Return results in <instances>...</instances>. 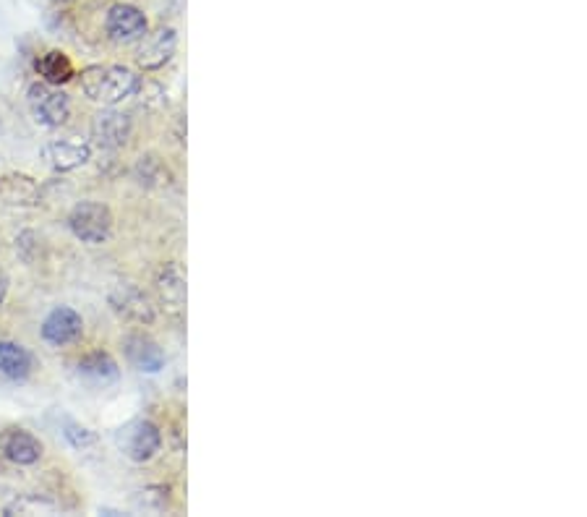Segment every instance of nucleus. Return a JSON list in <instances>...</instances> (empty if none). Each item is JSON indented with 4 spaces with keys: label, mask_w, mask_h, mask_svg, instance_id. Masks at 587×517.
<instances>
[{
    "label": "nucleus",
    "mask_w": 587,
    "mask_h": 517,
    "mask_svg": "<svg viewBox=\"0 0 587 517\" xmlns=\"http://www.w3.org/2000/svg\"><path fill=\"white\" fill-rule=\"evenodd\" d=\"M63 434H66L68 444H71V447H74V450H79V452L89 450V447H94V444H97L94 431L87 429V426H81V423L68 421L66 429H63Z\"/></svg>",
    "instance_id": "18"
},
{
    "label": "nucleus",
    "mask_w": 587,
    "mask_h": 517,
    "mask_svg": "<svg viewBox=\"0 0 587 517\" xmlns=\"http://www.w3.org/2000/svg\"><path fill=\"white\" fill-rule=\"evenodd\" d=\"M45 155L55 170L68 173V170H76V168H81L84 162H89V157H92V149H89V144H79V141L58 139V141H50V144H47Z\"/></svg>",
    "instance_id": "15"
},
{
    "label": "nucleus",
    "mask_w": 587,
    "mask_h": 517,
    "mask_svg": "<svg viewBox=\"0 0 587 517\" xmlns=\"http://www.w3.org/2000/svg\"><path fill=\"white\" fill-rule=\"evenodd\" d=\"M175 47H178V34L173 27H162L152 34H144L139 45L136 61L144 71H160L162 66L173 61Z\"/></svg>",
    "instance_id": "8"
},
{
    "label": "nucleus",
    "mask_w": 587,
    "mask_h": 517,
    "mask_svg": "<svg viewBox=\"0 0 587 517\" xmlns=\"http://www.w3.org/2000/svg\"><path fill=\"white\" fill-rule=\"evenodd\" d=\"M157 296H160V306L170 316H178L181 319L186 314V275H183L181 264H165V267L157 272Z\"/></svg>",
    "instance_id": "9"
},
{
    "label": "nucleus",
    "mask_w": 587,
    "mask_h": 517,
    "mask_svg": "<svg viewBox=\"0 0 587 517\" xmlns=\"http://www.w3.org/2000/svg\"><path fill=\"white\" fill-rule=\"evenodd\" d=\"M42 452H45L42 442L27 429H11L3 437V455L16 465L40 463Z\"/></svg>",
    "instance_id": "13"
},
{
    "label": "nucleus",
    "mask_w": 587,
    "mask_h": 517,
    "mask_svg": "<svg viewBox=\"0 0 587 517\" xmlns=\"http://www.w3.org/2000/svg\"><path fill=\"white\" fill-rule=\"evenodd\" d=\"M34 68H37V74H40L47 84H55V87L68 84L76 74L71 58H68L66 53H61V50H47V53H42L40 58H37V63H34Z\"/></svg>",
    "instance_id": "17"
},
{
    "label": "nucleus",
    "mask_w": 587,
    "mask_h": 517,
    "mask_svg": "<svg viewBox=\"0 0 587 517\" xmlns=\"http://www.w3.org/2000/svg\"><path fill=\"white\" fill-rule=\"evenodd\" d=\"M131 118L126 113H118V110L107 108L102 113L94 115L92 121V139L97 147L102 149H118L123 147L128 139H131Z\"/></svg>",
    "instance_id": "10"
},
{
    "label": "nucleus",
    "mask_w": 587,
    "mask_h": 517,
    "mask_svg": "<svg viewBox=\"0 0 587 517\" xmlns=\"http://www.w3.org/2000/svg\"><path fill=\"white\" fill-rule=\"evenodd\" d=\"M76 374L87 384H94V387H107V384L118 382L121 369H118V363H115L110 353L94 350V353H89V356H84L76 363Z\"/></svg>",
    "instance_id": "11"
},
{
    "label": "nucleus",
    "mask_w": 587,
    "mask_h": 517,
    "mask_svg": "<svg viewBox=\"0 0 587 517\" xmlns=\"http://www.w3.org/2000/svg\"><path fill=\"white\" fill-rule=\"evenodd\" d=\"M126 358L136 371H144V374H157L165 369V353L147 335L126 337Z\"/></svg>",
    "instance_id": "12"
},
{
    "label": "nucleus",
    "mask_w": 587,
    "mask_h": 517,
    "mask_svg": "<svg viewBox=\"0 0 587 517\" xmlns=\"http://www.w3.org/2000/svg\"><path fill=\"white\" fill-rule=\"evenodd\" d=\"M0 204L3 207H37L40 186L29 175H6L0 178Z\"/></svg>",
    "instance_id": "14"
},
{
    "label": "nucleus",
    "mask_w": 587,
    "mask_h": 517,
    "mask_svg": "<svg viewBox=\"0 0 587 517\" xmlns=\"http://www.w3.org/2000/svg\"><path fill=\"white\" fill-rule=\"evenodd\" d=\"M110 303H113V309L118 311V314L131 319V322L152 324L154 316H157L152 298H149L139 285H134V282H118V285L110 290Z\"/></svg>",
    "instance_id": "5"
},
{
    "label": "nucleus",
    "mask_w": 587,
    "mask_h": 517,
    "mask_svg": "<svg viewBox=\"0 0 587 517\" xmlns=\"http://www.w3.org/2000/svg\"><path fill=\"white\" fill-rule=\"evenodd\" d=\"M136 175H139L141 183L152 186V183L162 181V175H167V173L162 170V165L157 162V157H141L139 165H136Z\"/></svg>",
    "instance_id": "20"
},
{
    "label": "nucleus",
    "mask_w": 587,
    "mask_h": 517,
    "mask_svg": "<svg viewBox=\"0 0 587 517\" xmlns=\"http://www.w3.org/2000/svg\"><path fill=\"white\" fill-rule=\"evenodd\" d=\"M8 515H14V512H19V515H34V512H53V507H50V504H45V502H37V499H21V502H16V504H11V507H8Z\"/></svg>",
    "instance_id": "21"
},
{
    "label": "nucleus",
    "mask_w": 587,
    "mask_h": 517,
    "mask_svg": "<svg viewBox=\"0 0 587 517\" xmlns=\"http://www.w3.org/2000/svg\"><path fill=\"white\" fill-rule=\"evenodd\" d=\"M136 507L147 512H162L167 507V489L165 486H149V489L139 491Z\"/></svg>",
    "instance_id": "19"
},
{
    "label": "nucleus",
    "mask_w": 587,
    "mask_h": 517,
    "mask_svg": "<svg viewBox=\"0 0 587 517\" xmlns=\"http://www.w3.org/2000/svg\"><path fill=\"white\" fill-rule=\"evenodd\" d=\"M29 110H32L34 121L42 123L47 128H58L68 121L71 115V100L68 94L61 92L55 84H47V81H37L32 84L27 92Z\"/></svg>",
    "instance_id": "3"
},
{
    "label": "nucleus",
    "mask_w": 587,
    "mask_h": 517,
    "mask_svg": "<svg viewBox=\"0 0 587 517\" xmlns=\"http://www.w3.org/2000/svg\"><path fill=\"white\" fill-rule=\"evenodd\" d=\"M121 447L126 452L128 460L134 463H149L157 452L162 450V431L160 426L149 418H139V421L128 423L126 429H121Z\"/></svg>",
    "instance_id": "4"
},
{
    "label": "nucleus",
    "mask_w": 587,
    "mask_h": 517,
    "mask_svg": "<svg viewBox=\"0 0 587 517\" xmlns=\"http://www.w3.org/2000/svg\"><path fill=\"white\" fill-rule=\"evenodd\" d=\"M50 3H58V6H63V3H71V0H50Z\"/></svg>",
    "instance_id": "23"
},
{
    "label": "nucleus",
    "mask_w": 587,
    "mask_h": 517,
    "mask_svg": "<svg viewBox=\"0 0 587 517\" xmlns=\"http://www.w3.org/2000/svg\"><path fill=\"white\" fill-rule=\"evenodd\" d=\"M6 296H8V275H6V269L0 267V306L6 303Z\"/></svg>",
    "instance_id": "22"
},
{
    "label": "nucleus",
    "mask_w": 587,
    "mask_h": 517,
    "mask_svg": "<svg viewBox=\"0 0 587 517\" xmlns=\"http://www.w3.org/2000/svg\"><path fill=\"white\" fill-rule=\"evenodd\" d=\"M81 89L102 108H115L139 92L141 79L126 66H89L81 71Z\"/></svg>",
    "instance_id": "1"
},
{
    "label": "nucleus",
    "mask_w": 587,
    "mask_h": 517,
    "mask_svg": "<svg viewBox=\"0 0 587 517\" xmlns=\"http://www.w3.org/2000/svg\"><path fill=\"white\" fill-rule=\"evenodd\" d=\"M113 212L107 204L100 202H79L68 215V228L81 243L100 246L110 241L113 235Z\"/></svg>",
    "instance_id": "2"
},
{
    "label": "nucleus",
    "mask_w": 587,
    "mask_h": 517,
    "mask_svg": "<svg viewBox=\"0 0 587 517\" xmlns=\"http://www.w3.org/2000/svg\"><path fill=\"white\" fill-rule=\"evenodd\" d=\"M34 369V358L24 345L0 340V374L11 382H24Z\"/></svg>",
    "instance_id": "16"
},
{
    "label": "nucleus",
    "mask_w": 587,
    "mask_h": 517,
    "mask_svg": "<svg viewBox=\"0 0 587 517\" xmlns=\"http://www.w3.org/2000/svg\"><path fill=\"white\" fill-rule=\"evenodd\" d=\"M105 32L113 42H134L149 32V21L136 6L118 3L107 11Z\"/></svg>",
    "instance_id": "7"
},
{
    "label": "nucleus",
    "mask_w": 587,
    "mask_h": 517,
    "mask_svg": "<svg viewBox=\"0 0 587 517\" xmlns=\"http://www.w3.org/2000/svg\"><path fill=\"white\" fill-rule=\"evenodd\" d=\"M81 332H84V319L71 306H55L42 322V340L47 345H55V348L76 343Z\"/></svg>",
    "instance_id": "6"
}]
</instances>
